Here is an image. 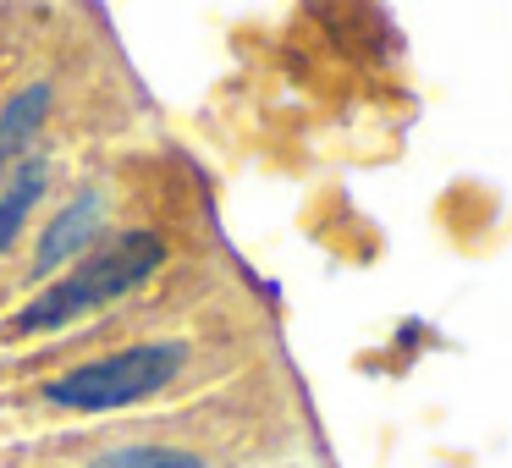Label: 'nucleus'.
I'll list each match as a JSON object with an SVG mask.
<instances>
[{
	"label": "nucleus",
	"mask_w": 512,
	"mask_h": 468,
	"mask_svg": "<svg viewBox=\"0 0 512 468\" xmlns=\"http://www.w3.org/2000/svg\"><path fill=\"white\" fill-rule=\"evenodd\" d=\"M160 265H166V237L160 232L105 237V243H94L78 265H67L45 292H34V298L12 314V336H56V331H67V325L100 314L105 303L138 292Z\"/></svg>",
	"instance_id": "1"
},
{
	"label": "nucleus",
	"mask_w": 512,
	"mask_h": 468,
	"mask_svg": "<svg viewBox=\"0 0 512 468\" xmlns=\"http://www.w3.org/2000/svg\"><path fill=\"white\" fill-rule=\"evenodd\" d=\"M193 347L182 336H149V342L116 347L100 353L78 369H61L56 380H45V402L67 413H116V408H138V402L160 397L182 380Z\"/></svg>",
	"instance_id": "2"
},
{
	"label": "nucleus",
	"mask_w": 512,
	"mask_h": 468,
	"mask_svg": "<svg viewBox=\"0 0 512 468\" xmlns=\"http://www.w3.org/2000/svg\"><path fill=\"white\" fill-rule=\"evenodd\" d=\"M105 215H111V204H105V193H100V188H83V193H72V199L61 204V210L50 215V221H45V232H39L34 265H28V281L61 276L67 265H78V259L89 254L94 243H100V232H105Z\"/></svg>",
	"instance_id": "3"
},
{
	"label": "nucleus",
	"mask_w": 512,
	"mask_h": 468,
	"mask_svg": "<svg viewBox=\"0 0 512 468\" xmlns=\"http://www.w3.org/2000/svg\"><path fill=\"white\" fill-rule=\"evenodd\" d=\"M50 105H56V89H50V83H23L12 100L0 105V177H6L17 160L34 155V138L45 133Z\"/></svg>",
	"instance_id": "4"
},
{
	"label": "nucleus",
	"mask_w": 512,
	"mask_h": 468,
	"mask_svg": "<svg viewBox=\"0 0 512 468\" xmlns=\"http://www.w3.org/2000/svg\"><path fill=\"white\" fill-rule=\"evenodd\" d=\"M45 193H50V155L34 149V155L17 160V166L6 171V182H0V254H12V243L23 237V226L34 221Z\"/></svg>",
	"instance_id": "5"
},
{
	"label": "nucleus",
	"mask_w": 512,
	"mask_h": 468,
	"mask_svg": "<svg viewBox=\"0 0 512 468\" xmlns=\"http://www.w3.org/2000/svg\"><path fill=\"white\" fill-rule=\"evenodd\" d=\"M83 468H210V457L188 452V446H166V441H127L89 457Z\"/></svg>",
	"instance_id": "6"
}]
</instances>
